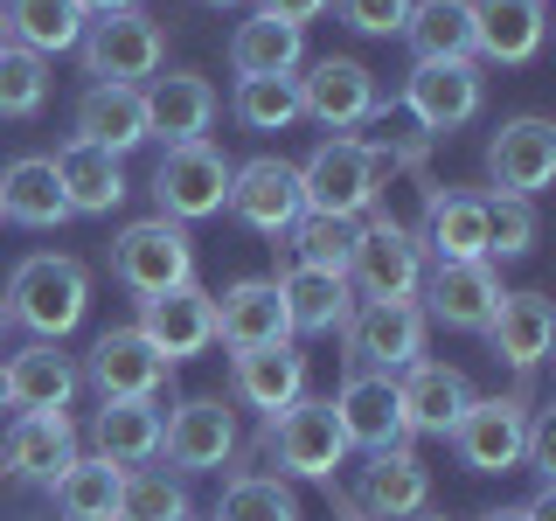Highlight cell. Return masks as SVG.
<instances>
[{
  "label": "cell",
  "instance_id": "cell-1",
  "mask_svg": "<svg viewBox=\"0 0 556 521\" xmlns=\"http://www.w3.org/2000/svg\"><path fill=\"white\" fill-rule=\"evenodd\" d=\"M0 306H8V327H28L35 341H63V334H77L84 313H91V271L70 251H35V257L14 265Z\"/></svg>",
  "mask_w": 556,
  "mask_h": 521
},
{
  "label": "cell",
  "instance_id": "cell-2",
  "mask_svg": "<svg viewBox=\"0 0 556 521\" xmlns=\"http://www.w3.org/2000/svg\"><path fill=\"white\" fill-rule=\"evenodd\" d=\"M77 56H84V77L91 84H147L167 63V28L147 8H118V14L84 22Z\"/></svg>",
  "mask_w": 556,
  "mask_h": 521
},
{
  "label": "cell",
  "instance_id": "cell-3",
  "mask_svg": "<svg viewBox=\"0 0 556 521\" xmlns=\"http://www.w3.org/2000/svg\"><path fill=\"white\" fill-rule=\"evenodd\" d=\"M257 452H271L278 473H292V480H327V486H334V473L348 466V452H355V445L341 439L334 404L300 396V404H286L278 417H265V439H257Z\"/></svg>",
  "mask_w": 556,
  "mask_h": 521
},
{
  "label": "cell",
  "instance_id": "cell-4",
  "mask_svg": "<svg viewBox=\"0 0 556 521\" xmlns=\"http://www.w3.org/2000/svg\"><path fill=\"white\" fill-rule=\"evenodd\" d=\"M112 278L132 292V300H153V292H174L195 278V243H188L181 223L167 216H139L112 237Z\"/></svg>",
  "mask_w": 556,
  "mask_h": 521
},
{
  "label": "cell",
  "instance_id": "cell-5",
  "mask_svg": "<svg viewBox=\"0 0 556 521\" xmlns=\"http://www.w3.org/2000/svg\"><path fill=\"white\" fill-rule=\"evenodd\" d=\"M382 195V167L369 153V139H327V147H313V161L300 167V202L306 216H341L355 223L362 208H376Z\"/></svg>",
  "mask_w": 556,
  "mask_h": 521
},
{
  "label": "cell",
  "instance_id": "cell-6",
  "mask_svg": "<svg viewBox=\"0 0 556 521\" xmlns=\"http://www.w3.org/2000/svg\"><path fill=\"white\" fill-rule=\"evenodd\" d=\"M417 278H425V243H417L410 223L396 216L355 223V251H348L355 300H417Z\"/></svg>",
  "mask_w": 556,
  "mask_h": 521
},
{
  "label": "cell",
  "instance_id": "cell-7",
  "mask_svg": "<svg viewBox=\"0 0 556 521\" xmlns=\"http://www.w3.org/2000/svg\"><path fill=\"white\" fill-rule=\"evenodd\" d=\"M348 369H376V376H404L410 361H425L431 320L417 313V300H362L348 313Z\"/></svg>",
  "mask_w": 556,
  "mask_h": 521
},
{
  "label": "cell",
  "instance_id": "cell-8",
  "mask_svg": "<svg viewBox=\"0 0 556 521\" xmlns=\"http://www.w3.org/2000/svg\"><path fill=\"white\" fill-rule=\"evenodd\" d=\"M230 208V161H223L208 139L195 147H167L161 167H153V216L167 223H202V216H223Z\"/></svg>",
  "mask_w": 556,
  "mask_h": 521
},
{
  "label": "cell",
  "instance_id": "cell-9",
  "mask_svg": "<svg viewBox=\"0 0 556 521\" xmlns=\"http://www.w3.org/2000/svg\"><path fill=\"white\" fill-rule=\"evenodd\" d=\"M77 376L91 382L104 404H161V390H167L174 369L161 361V347L139 334V327H104Z\"/></svg>",
  "mask_w": 556,
  "mask_h": 521
},
{
  "label": "cell",
  "instance_id": "cell-10",
  "mask_svg": "<svg viewBox=\"0 0 556 521\" xmlns=\"http://www.w3.org/2000/svg\"><path fill=\"white\" fill-rule=\"evenodd\" d=\"M445 439L466 473H515L529 445V396H473Z\"/></svg>",
  "mask_w": 556,
  "mask_h": 521
},
{
  "label": "cell",
  "instance_id": "cell-11",
  "mask_svg": "<svg viewBox=\"0 0 556 521\" xmlns=\"http://www.w3.org/2000/svg\"><path fill=\"white\" fill-rule=\"evenodd\" d=\"M486 181H494V195H521V202H535L556 181V126L543 112H515L494 126V139H486Z\"/></svg>",
  "mask_w": 556,
  "mask_h": 521
},
{
  "label": "cell",
  "instance_id": "cell-12",
  "mask_svg": "<svg viewBox=\"0 0 556 521\" xmlns=\"http://www.w3.org/2000/svg\"><path fill=\"white\" fill-rule=\"evenodd\" d=\"M237 410L223 404V396H181L174 417L161 424V452L174 473H223V466H237Z\"/></svg>",
  "mask_w": 556,
  "mask_h": 521
},
{
  "label": "cell",
  "instance_id": "cell-13",
  "mask_svg": "<svg viewBox=\"0 0 556 521\" xmlns=\"http://www.w3.org/2000/svg\"><path fill=\"white\" fill-rule=\"evenodd\" d=\"M480 69L473 63H410L404 91H396V104L417 118V132L425 139H445L459 126H473L480 118Z\"/></svg>",
  "mask_w": 556,
  "mask_h": 521
},
{
  "label": "cell",
  "instance_id": "cell-14",
  "mask_svg": "<svg viewBox=\"0 0 556 521\" xmlns=\"http://www.w3.org/2000/svg\"><path fill=\"white\" fill-rule=\"evenodd\" d=\"M139 334L161 347V361H195L202 347H216V292H202L195 278L174 292H153V300H139Z\"/></svg>",
  "mask_w": 556,
  "mask_h": 521
},
{
  "label": "cell",
  "instance_id": "cell-15",
  "mask_svg": "<svg viewBox=\"0 0 556 521\" xmlns=\"http://www.w3.org/2000/svg\"><path fill=\"white\" fill-rule=\"evenodd\" d=\"M230 208H237L243 230L286 237L292 223L306 216V202H300V167L278 161V153H257V161L230 167Z\"/></svg>",
  "mask_w": 556,
  "mask_h": 521
},
{
  "label": "cell",
  "instance_id": "cell-16",
  "mask_svg": "<svg viewBox=\"0 0 556 521\" xmlns=\"http://www.w3.org/2000/svg\"><path fill=\"white\" fill-rule=\"evenodd\" d=\"M417 313L425 320H439L452 327V334H480L486 320H494V306H501V271L486 265H431L425 278H417Z\"/></svg>",
  "mask_w": 556,
  "mask_h": 521
},
{
  "label": "cell",
  "instance_id": "cell-17",
  "mask_svg": "<svg viewBox=\"0 0 556 521\" xmlns=\"http://www.w3.org/2000/svg\"><path fill=\"white\" fill-rule=\"evenodd\" d=\"M300 112L306 118H320L327 132H355L362 118H376V112H390V104L376 98V77H369V63H355V56H320L300 77Z\"/></svg>",
  "mask_w": 556,
  "mask_h": 521
},
{
  "label": "cell",
  "instance_id": "cell-18",
  "mask_svg": "<svg viewBox=\"0 0 556 521\" xmlns=\"http://www.w3.org/2000/svg\"><path fill=\"white\" fill-rule=\"evenodd\" d=\"M334 417H341V439H348V445H362V452H390V445H410L404 404H396V376H376V369H348V382L334 390Z\"/></svg>",
  "mask_w": 556,
  "mask_h": 521
},
{
  "label": "cell",
  "instance_id": "cell-19",
  "mask_svg": "<svg viewBox=\"0 0 556 521\" xmlns=\"http://www.w3.org/2000/svg\"><path fill=\"white\" fill-rule=\"evenodd\" d=\"M147 139H167V147H195L216 126V84L195 77V69H167V77H147Z\"/></svg>",
  "mask_w": 556,
  "mask_h": 521
},
{
  "label": "cell",
  "instance_id": "cell-20",
  "mask_svg": "<svg viewBox=\"0 0 556 521\" xmlns=\"http://www.w3.org/2000/svg\"><path fill=\"white\" fill-rule=\"evenodd\" d=\"M0 369H8V410H22V417L70 410V396L84 390L77 361L63 355V341H28V347H14Z\"/></svg>",
  "mask_w": 556,
  "mask_h": 521
},
{
  "label": "cell",
  "instance_id": "cell-21",
  "mask_svg": "<svg viewBox=\"0 0 556 521\" xmlns=\"http://www.w3.org/2000/svg\"><path fill=\"white\" fill-rule=\"evenodd\" d=\"M355 508L369 521H410L417 508H431V466L417 459L410 445H390V452H369L355 480Z\"/></svg>",
  "mask_w": 556,
  "mask_h": 521
},
{
  "label": "cell",
  "instance_id": "cell-22",
  "mask_svg": "<svg viewBox=\"0 0 556 521\" xmlns=\"http://www.w3.org/2000/svg\"><path fill=\"white\" fill-rule=\"evenodd\" d=\"M230 390H237V404L278 417L286 404H300V396H306V355L292 341L237 347V355H230Z\"/></svg>",
  "mask_w": 556,
  "mask_h": 521
},
{
  "label": "cell",
  "instance_id": "cell-23",
  "mask_svg": "<svg viewBox=\"0 0 556 521\" xmlns=\"http://www.w3.org/2000/svg\"><path fill=\"white\" fill-rule=\"evenodd\" d=\"M417 243H425V257H439V265H480V257H486V195L431 188Z\"/></svg>",
  "mask_w": 556,
  "mask_h": 521
},
{
  "label": "cell",
  "instance_id": "cell-24",
  "mask_svg": "<svg viewBox=\"0 0 556 521\" xmlns=\"http://www.w3.org/2000/svg\"><path fill=\"white\" fill-rule=\"evenodd\" d=\"M70 139L112 153V161L132 153V147H147V91H139V84H91V91L77 98V132Z\"/></svg>",
  "mask_w": 556,
  "mask_h": 521
},
{
  "label": "cell",
  "instance_id": "cell-25",
  "mask_svg": "<svg viewBox=\"0 0 556 521\" xmlns=\"http://www.w3.org/2000/svg\"><path fill=\"white\" fill-rule=\"evenodd\" d=\"M480 334H486V347H494L515 376H529V369H543V355L556 341V313H549L543 292H501L494 320H486Z\"/></svg>",
  "mask_w": 556,
  "mask_h": 521
},
{
  "label": "cell",
  "instance_id": "cell-26",
  "mask_svg": "<svg viewBox=\"0 0 556 521\" xmlns=\"http://www.w3.org/2000/svg\"><path fill=\"white\" fill-rule=\"evenodd\" d=\"M216 341L230 347H271V341H292V320H286V300H278L271 278H237L230 292H216Z\"/></svg>",
  "mask_w": 556,
  "mask_h": 521
},
{
  "label": "cell",
  "instance_id": "cell-27",
  "mask_svg": "<svg viewBox=\"0 0 556 521\" xmlns=\"http://www.w3.org/2000/svg\"><path fill=\"white\" fill-rule=\"evenodd\" d=\"M396 404H404L410 431L445 439V431L459 424V410L473 404V382H466V369H452V361H410V369L396 376Z\"/></svg>",
  "mask_w": 556,
  "mask_h": 521
},
{
  "label": "cell",
  "instance_id": "cell-28",
  "mask_svg": "<svg viewBox=\"0 0 556 521\" xmlns=\"http://www.w3.org/2000/svg\"><path fill=\"white\" fill-rule=\"evenodd\" d=\"M49 167H56V188H63L70 216H112V208L132 195V188H126V167H118L112 153L84 147V139H63V147L49 153Z\"/></svg>",
  "mask_w": 556,
  "mask_h": 521
},
{
  "label": "cell",
  "instance_id": "cell-29",
  "mask_svg": "<svg viewBox=\"0 0 556 521\" xmlns=\"http://www.w3.org/2000/svg\"><path fill=\"white\" fill-rule=\"evenodd\" d=\"M70 459H77V424H70V410L14 417L8 439H0V466H8L14 480H35V486H49Z\"/></svg>",
  "mask_w": 556,
  "mask_h": 521
},
{
  "label": "cell",
  "instance_id": "cell-30",
  "mask_svg": "<svg viewBox=\"0 0 556 521\" xmlns=\"http://www.w3.org/2000/svg\"><path fill=\"white\" fill-rule=\"evenodd\" d=\"M278 300H286L292 334H341L348 313H355V285L341 271H313V265H286L271 278Z\"/></svg>",
  "mask_w": 556,
  "mask_h": 521
},
{
  "label": "cell",
  "instance_id": "cell-31",
  "mask_svg": "<svg viewBox=\"0 0 556 521\" xmlns=\"http://www.w3.org/2000/svg\"><path fill=\"white\" fill-rule=\"evenodd\" d=\"M473 14V56L529 63L543 49V0H466Z\"/></svg>",
  "mask_w": 556,
  "mask_h": 521
},
{
  "label": "cell",
  "instance_id": "cell-32",
  "mask_svg": "<svg viewBox=\"0 0 556 521\" xmlns=\"http://www.w3.org/2000/svg\"><path fill=\"white\" fill-rule=\"evenodd\" d=\"M0 223H22V230H56V223H70V202L56 188L49 153H22V161L0 167Z\"/></svg>",
  "mask_w": 556,
  "mask_h": 521
},
{
  "label": "cell",
  "instance_id": "cell-33",
  "mask_svg": "<svg viewBox=\"0 0 556 521\" xmlns=\"http://www.w3.org/2000/svg\"><path fill=\"white\" fill-rule=\"evenodd\" d=\"M118 486H126V466L98 459V452H77V459L49 480L56 521H118Z\"/></svg>",
  "mask_w": 556,
  "mask_h": 521
},
{
  "label": "cell",
  "instance_id": "cell-34",
  "mask_svg": "<svg viewBox=\"0 0 556 521\" xmlns=\"http://www.w3.org/2000/svg\"><path fill=\"white\" fill-rule=\"evenodd\" d=\"M0 22H8V42L28 49V56H63V49L84 42V22L91 14L77 0H0Z\"/></svg>",
  "mask_w": 556,
  "mask_h": 521
},
{
  "label": "cell",
  "instance_id": "cell-35",
  "mask_svg": "<svg viewBox=\"0 0 556 521\" xmlns=\"http://www.w3.org/2000/svg\"><path fill=\"white\" fill-rule=\"evenodd\" d=\"M404 42L410 63H473V14L466 0H410Z\"/></svg>",
  "mask_w": 556,
  "mask_h": 521
},
{
  "label": "cell",
  "instance_id": "cell-36",
  "mask_svg": "<svg viewBox=\"0 0 556 521\" xmlns=\"http://www.w3.org/2000/svg\"><path fill=\"white\" fill-rule=\"evenodd\" d=\"M306 63V28L271 22V14H251L230 35V69L237 77H292Z\"/></svg>",
  "mask_w": 556,
  "mask_h": 521
},
{
  "label": "cell",
  "instance_id": "cell-37",
  "mask_svg": "<svg viewBox=\"0 0 556 521\" xmlns=\"http://www.w3.org/2000/svg\"><path fill=\"white\" fill-rule=\"evenodd\" d=\"M161 404H104L91 417V452L112 466H153L161 459Z\"/></svg>",
  "mask_w": 556,
  "mask_h": 521
},
{
  "label": "cell",
  "instance_id": "cell-38",
  "mask_svg": "<svg viewBox=\"0 0 556 521\" xmlns=\"http://www.w3.org/2000/svg\"><path fill=\"white\" fill-rule=\"evenodd\" d=\"M216 521H300V494H292L278 473L230 466V486H223V500H216Z\"/></svg>",
  "mask_w": 556,
  "mask_h": 521
},
{
  "label": "cell",
  "instance_id": "cell-39",
  "mask_svg": "<svg viewBox=\"0 0 556 521\" xmlns=\"http://www.w3.org/2000/svg\"><path fill=\"white\" fill-rule=\"evenodd\" d=\"M118 521H188V486H181V473H161V466H126V486H118Z\"/></svg>",
  "mask_w": 556,
  "mask_h": 521
},
{
  "label": "cell",
  "instance_id": "cell-40",
  "mask_svg": "<svg viewBox=\"0 0 556 521\" xmlns=\"http://www.w3.org/2000/svg\"><path fill=\"white\" fill-rule=\"evenodd\" d=\"M230 112L251 132H286L300 118V77H237Z\"/></svg>",
  "mask_w": 556,
  "mask_h": 521
},
{
  "label": "cell",
  "instance_id": "cell-41",
  "mask_svg": "<svg viewBox=\"0 0 556 521\" xmlns=\"http://www.w3.org/2000/svg\"><path fill=\"white\" fill-rule=\"evenodd\" d=\"M292 243V265H313V271H341L348 278V251H355V223L341 216H300L286 230Z\"/></svg>",
  "mask_w": 556,
  "mask_h": 521
},
{
  "label": "cell",
  "instance_id": "cell-42",
  "mask_svg": "<svg viewBox=\"0 0 556 521\" xmlns=\"http://www.w3.org/2000/svg\"><path fill=\"white\" fill-rule=\"evenodd\" d=\"M49 104V63L28 49H0V118H35Z\"/></svg>",
  "mask_w": 556,
  "mask_h": 521
},
{
  "label": "cell",
  "instance_id": "cell-43",
  "mask_svg": "<svg viewBox=\"0 0 556 521\" xmlns=\"http://www.w3.org/2000/svg\"><path fill=\"white\" fill-rule=\"evenodd\" d=\"M529 251H535V202L486 195V265L494 257H529Z\"/></svg>",
  "mask_w": 556,
  "mask_h": 521
},
{
  "label": "cell",
  "instance_id": "cell-44",
  "mask_svg": "<svg viewBox=\"0 0 556 521\" xmlns=\"http://www.w3.org/2000/svg\"><path fill=\"white\" fill-rule=\"evenodd\" d=\"M355 35H404V14L410 0H327Z\"/></svg>",
  "mask_w": 556,
  "mask_h": 521
},
{
  "label": "cell",
  "instance_id": "cell-45",
  "mask_svg": "<svg viewBox=\"0 0 556 521\" xmlns=\"http://www.w3.org/2000/svg\"><path fill=\"white\" fill-rule=\"evenodd\" d=\"M521 466H529L543 486H556V410L529 417V445H521Z\"/></svg>",
  "mask_w": 556,
  "mask_h": 521
},
{
  "label": "cell",
  "instance_id": "cell-46",
  "mask_svg": "<svg viewBox=\"0 0 556 521\" xmlns=\"http://www.w3.org/2000/svg\"><path fill=\"white\" fill-rule=\"evenodd\" d=\"M320 8H327V0H257V14H271V22H292V28H306Z\"/></svg>",
  "mask_w": 556,
  "mask_h": 521
},
{
  "label": "cell",
  "instance_id": "cell-47",
  "mask_svg": "<svg viewBox=\"0 0 556 521\" xmlns=\"http://www.w3.org/2000/svg\"><path fill=\"white\" fill-rule=\"evenodd\" d=\"M77 8H84V14H91V22H98V14H118V8H139V0H77Z\"/></svg>",
  "mask_w": 556,
  "mask_h": 521
},
{
  "label": "cell",
  "instance_id": "cell-48",
  "mask_svg": "<svg viewBox=\"0 0 556 521\" xmlns=\"http://www.w3.org/2000/svg\"><path fill=\"white\" fill-rule=\"evenodd\" d=\"M480 521H535L529 508H494V514H480Z\"/></svg>",
  "mask_w": 556,
  "mask_h": 521
},
{
  "label": "cell",
  "instance_id": "cell-49",
  "mask_svg": "<svg viewBox=\"0 0 556 521\" xmlns=\"http://www.w3.org/2000/svg\"><path fill=\"white\" fill-rule=\"evenodd\" d=\"M341 521H369V514H362V508H355V500H341Z\"/></svg>",
  "mask_w": 556,
  "mask_h": 521
},
{
  "label": "cell",
  "instance_id": "cell-50",
  "mask_svg": "<svg viewBox=\"0 0 556 521\" xmlns=\"http://www.w3.org/2000/svg\"><path fill=\"white\" fill-rule=\"evenodd\" d=\"M410 521H445V514H431V508H417V514H410Z\"/></svg>",
  "mask_w": 556,
  "mask_h": 521
},
{
  "label": "cell",
  "instance_id": "cell-51",
  "mask_svg": "<svg viewBox=\"0 0 556 521\" xmlns=\"http://www.w3.org/2000/svg\"><path fill=\"white\" fill-rule=\"evenodd\" d=\"M0 410H8V369H0Z\"/></svg>",
  "mask_w": 556,
  "mask_h": 521
},
{
  "label": "cell",
  "instance_id": "cell-52",
  "mask_svg": "<svg viewBox=\"0 0 556 521\" xmlns=\"http://www.w3.org/2000/svg\"><path fill=\"white\" fill-rule=\"evenodd\" d=\"M202 8H237V0H202Z\"/></svg>",
  "mask_w": 556,
  "mask_h": 521
},
{
  "label": "cell",
  "instance_id": "cell-53",
  "mask_svg": "<svg viewBox=\"0 0 556 521\" xmlns=\"http://www.w3.org/2000/svg\"><path fill=\"white\" fill-rule=\"evenodd\" d=\"M0 334H8V306H0Z\"/></svg>",
  "mask_w": 556,
  "mask_h": 521
},
{
  "label": "cell",
  "instance_id": "cell-54",
  "mask_svg": "<svg viewBox=\"0 0 556 521\" xmlns=\"http://www.w3.org/2000/svg\"><path fill=\"white\" fill-rule=\"evenodd\" d=\"M0 49H8V22H0Z\"/></svg>",
  "mask_w": 556,
  "mask_h": 521
}]
</instances>
